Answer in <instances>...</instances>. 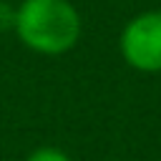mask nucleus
I'll use <instances>...</instances> for the list:
<instances>
[{"label":"nucleus","mask_w":161,"mask_h":161,"mask_svg":"<svg viewBox=\"0 0 161 161\" xmlns=\"http://www.w3.org/2000/svg\"><path fill=\"white\" fill-rule=\"evenodd\" d=\"M13 33L38 55H65L80 40L83 18L70 0H20Z\"/></svg>","instance_id":"obj_1"},{"label":"nucleus","mask_w":161,"mask_h":161,"mask_svg":"<svg viewBox=\"0 0 161 161\" xmlns=\"http://www.w3.org/2000/svg\"><path fill=\"white\" fill-rule=\"evenodd\" d=\"M118 53L138 73H161V8L143 10L121 28Z\"/></svg>","instance_id":"obj_2"},{"label":"nucleus","mask_w":161,"mask_h":161,"mask_svg":"<svg viewBox=\"0 0 161 161\" xmlns=\"http://www.w3.org/2000/svg\"><path fill=\"white\" fill-rule=\"evenodd\" d=\"M25 161H70V156L58 146H40V148L30 151Z\"/></svg>","instance_id":"obj_3"},{"label":"nucleus","mask_w":161,"mask_h":161,"mask_svg":"<svg viewBox=\"0 0 161 161\" xmlns=\"http://www.w3.org/2000/svg\"><path fill=\"white\" fill-rule=\"evenodd\" d=\"M15 25V5H10L8 0H0V33L13 30Z\"/></svg>","instance_id":"obj_4"}]
</instances>
